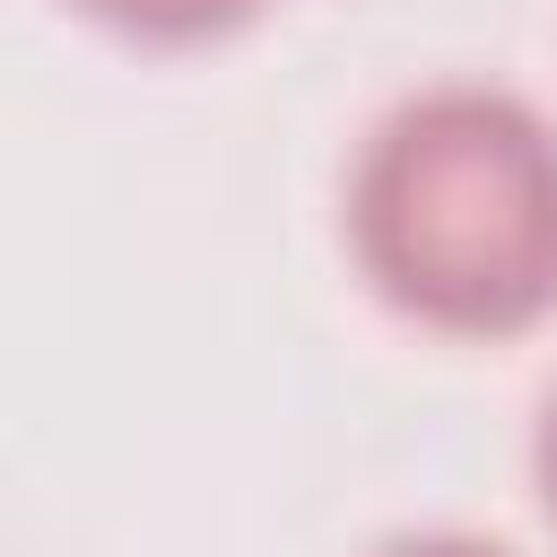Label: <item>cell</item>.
Instances as JSON below:
<instances>
[{"label": "cell", "instance_id": "1", "mask_svg": "<svg viewBox=\"0 0 557 557\" xmlns=\"http://www.w3.org/2000/svg\"><path fill=\"white\" fill-rule=\"evenodd\" d=\"M366 278L435 331L557 313V131L505 87H426L374 122L348 174Z\"/></svg>", "mask_w": 557, "mask_h": 557}, {"label": "cell", "instance_id": "2", "mask_svg": "<svg viewBox=\"0 0 557 557\" xmlns=\"http://www.w3.org/2000/svg\"><path fill=\"white\" fill-rule=\"evenodd\" d=\"M78 9L122 26V35H139V44H200V35L244 26L261 0H78Z\"/></svg>", "mask_w": 557, "mask_h": 557}, {"label": "cell", "instance_id": "3", "mask_svg": "<svg viewBox=\"0 0 557 557\" xmlns=\"http://www.w3.org/2000/svg\"><path fill=\"white\" fill-rule=\"evenodd\" d=\"M374 557H513V548H496V540H461V531H426V540H392V548H374Z\"/></svg>", "mask_w": 557, "mask_h": 557}, {"label": "cell", "instance_id": "4", "mask_svg": "<svg viewBox=\"0 0 557 557\" xmlns=\"http://www.w3.org/2000/svg\"><path fill=\"white\" fill-rule=\"evenodd\" d=\"M540 487H548V513H557V400H548V426H540Z\"/></svg>", "mask_w": 557, "mask_h": 557}]
</instances>
